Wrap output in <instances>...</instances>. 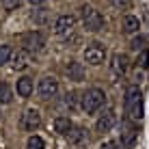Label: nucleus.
Instances as JSON below:
<instances>
[{
    "label": "nucleus",
    "instance_id": "12",
    "mask_svg": "<svg viewBox=\"0 0 149 149\" xmlns=\"http://www.w3.org/2000/svg\"><path fill=\"white\" fill-rule=\"evenodd\" d=\"M28 63H30V52L28 50H15V52L11 54V65H13V69H17V71H22V69H26L28 67Z\"/></svg>",
    "mask_w": 149,
    "mask_h": 149
},
{
    "label": "nucleus",
    "instance_id": "15",
    "mask_svg": "<svg viewBox=\"0 0 149 149\" xmlns=\"http://www.w3.org/2000/svg\"><path fill=\"white\" fill-rule=\"evenodd\" d=\"M67 74H69V80H84V67H82L80 63H69L67 65Z\"/></svg>",
    "mask_w": 149,
    "mask_h": 149
},
{
    "label": "nucleus",
    "instance_id": "18",
    "mask_svg": "<svg viewBox=\"0 0 149 149\" xmlns=\"http://www.w3.org/2000/svg\"><path fill=\"white\" fill-rule=\"evenodd\" d=\"M67 138H69L71 143H82L86 138V132L82 130V127H71V132L67 134Z\"/></svg>",
    "mask_w": 149,
    "mask_h": 149
},
{
    "label": "nucleus",
    "instance_id": "4",
    "mask_svg": "<svg viewBox=\"0 0 149 149\" xmlns=\"http://www.w3.org/2000/svg\"><path fill=\"white\" fill-rule=\"evenodd\" d=\"M119 138H121V147L123 149H132L136 145V138H138V130L134 125L132 119H123L121 121V127H119Z\"/></svg>",
    "mask_w": 149,
    "mask_h": 149
},
{
    "label": "nucleus",
    "instance_id": "26",
    "mask_svg": "<svg viewBox=\"0 0 149 149\" xmlns=\"http://www.w3.org/2000/svg\"><path fill=\"white\" fill-rule=\"evenodd\" d=\"M28 2H30V4H33V7H41V4H43V2H45V0H28Z\"/></svg>",
    "mask_w": 149,
    "mask_h": 149
},
{
    "label": "nucleus",
    "instance_id": "1",
    "mask_svg": "<svg viewBox=\"0 0 149 149\" xmlns=\"http://www.w3.org/2000/svg\"><path fill=\"white\" fill-rule=\"evenodd\" d=\"M123 106H125V112L130 115L132 121L143 119V93H141L138 86H127Z\"/></svg>",
    "mask_w": 149,
    "mask_h": 149
},
{
    "label": "nucleus",
    "instance_id": "2",
    "mask_svg": "<svg viewBox=\"0 0 149 149\" xmlns=\"http://www.w3.org/2000/svg\"><path fill=\"white\" fill-rule=\"evenodd\" d=\"M106 95L102 89H86L84 93H82V110L86 112V115H93L95 110L102 108V104H104Z\"/></svg>",
    "mask_w": 149,
    "mask_h": 149
},
{
    "label": "nucleus",
    "instance_id": "11",
    "mask_svg": "<svg viewBox=\"0 0 149 149\" xmlns=\"http://www.w3.org/2000/svg\"><path fill=\"white\" fill-rule=\"evenodd\" d=\"M127 67H130V58H127L125 54H121V52L112 54L110 69H112V74H115V76H125L127 74Z\"/></svg>",
    "mask_w": 149,
    "mask_h": 149
},
{
    "label": "nucleus",
    "instance_id": "19",
    "mask_svg": "<svg viewBox=\"0 0 149 149\" xmlns=\"http://www.w3.org/2000/svg\"><path fill=\"white\" fill-rule=\"evenodd\" d=\"M26 149H45V143H43V138L37 136V134H33L28 138V143H26Z\"/></svg>",
    "mask_w": 149,
    "mask_h": 149
},
{
    "label": "nucleus",
    "instance_id": "9",
    "mask_svg": "<svg viewBox=\"0 0 149 149\" xmlns=\"http://www.w3.org/2000/svg\"><path fill=\"white\" fill-rule=\"evenodd\" d=\"M19 125H22L26 132H35V130H39V125H41V115H39V110L28 108V110L22 115V121H19Z\"/></svg>",
    "mask_w": 149,
    "mask_h": 149
},
{
    "label": "nucleus",
    "instance_id": "7",
    "mask_svg": "<svg viewBox=\"0 0 149 149\" xmlns=\"http://www.w3.org/2000/svg\"><path fill=\"white\" fill-rule=\"evenodd\" d=\"M56 91H58V80L54 78V76H43V78L39 80L37 84V93L41 97H45V100H50V97L56 95Z\"/></svg>",
    "mask_w": 149,
    "mask_h": 149
},
{
    "label": "nucleus",
    "instance_id": "21",
    "mask_svg": "<svg viewBox=\"0 0 149 149\" xmlns=\"http://www.w3.org/2000/svg\"><path fill=\"white\" fill-rule=\"evenodd\" d=\"M136 63L141 65L143 69H147V67H149V50H147V48H143L141 52H138V61H136Z\"/></svg>",
    "mask_w": 149,
    "mask_h": 149
},
{
    "label": "nucleus",
    "instance_id": "20",
    "mask_svg": "<svg viewBox=\"0 0 149 149\" xmlns=\"http://www.w3.org/2000/svg\"><path fill=\"white\" fill-rule=\"evenodd\" d=\"M11 54H13L11 45H0V67H2L4 63H9V58H11Z\"/></svg>",
    "mask_w": 149,
    "mask_h": 149
},
{
    "label": "nucleus",
    "instance_id": "3",
    "mask_svg": "<svg viewBox=\"0 0 149 149\" xmlns=\"http://www.w3.org/2000/svg\"><path fill=\"white\" fill-rule=\"evenodd\" d=\"M80 19H82V24H84V28L91 30V33H97V30L104 28V17L100 15V11H95L89 4L80 7Z\"/></svg>",
    "mask_w": 149,
    "mask_h": 149
},
{
    "label": "nucleus",
    "instance_id": "23",
    "mask_svg": "<svg viewBox=\"0 0 149 149\" xmlns=\"http://www.w3.org/2000/svg\"><path fill=\"white\" fill-rule=\"evenodd\" d=\"M110 4L115 9H119V11H125V9H130L132 0H110Z\"/></svg>",
    "mask_w": 149,
    "mask_h": 149
},
{
    "label": "nucleus",
    "instance_id": "24",
    "mask_svg": "<svg viewBox=\"0 0 149 149\" xmlns=\"http://www.w3.org/2000/svg\"><path fill=\"white\" fill-rule=\"evenodd\" d=\"M19 2H22V0H4V7H7L9 11H11V9H15V7H19Z\"/></svg>",
    "mask_w": 149,
    "mask_h": 149
},
{
    "label": "nucleus",
    "instance_id": "6",
    "mask_svg": "<svg viewBox=\"0 0 149 149\" xmlns=\"http://www.w3.org/2000/svg\"><path fill=\"white\" fill-rule=\"evenodd\" d=\"M84 61L89 65H102L106 61V48L102 43H91L84 48Z\"/></svg>",
    "mask_w": 149,
    "mask_h": 149
},
{
    "label": "nucleus",
    "instance_id": "10",
    "mask_svg": "<svg viewBox=\"0 0 149 149\" xmlns=\"http://www.w3.org/2000/svg\"><path fill=\"white\" fill-rule=\"evenodd\" d=\"M115 125H117V115H115V110H110V108L102 112V115H100V119H97V123H95L97 132H102V134L110 132Z\"/></svg>",
    "mask_w": 149,
    "mask_h": 149
},
{
    "label": "nucleus",
    "instance_id": "13",
    "mask_svg": "<svg viewBox=\"0 0 149 149\" xmlns=\"http://www.w3.org/2000/svg\"><path fill=\"white\" fill-rule=\"evenodd\" d=\"M121 28H123L125 35H134V33H138V28H141V22H138L136 15H123Z\"/></svg>",
    "mask_w": 149,
    "mask_h": 149
},
{
    "label": "nucleus",
    "instance_id": "16",
    "mask_svg": "<svg viewBox=\"0 0 149 149\" xmlns=\"http://www.w3.org/2000/svg\"><path fill=\"white\" fill-rule=\"evenodd\" d=\"M30 93H33V80L24 76V78L17 80V95L19 97H28Z\"/></svg>",
    "mask_w": 149,
    "mask_h": 149
},
{
    "label": "nucleus",
    "instance_id": "5",
    "mask_svg": "<svg viewBox=\"0 0 149 149\" xmlns=\"http://www.w3.org/2000/svg\"><path fill=\"white\" fill-rule=\"evenodd\" d=\"M22 45H24V50H28V52H39V50L45 45V37L39 33V30H30V33L22 35Z\"/></svg>",
    "mask_w": 149,
    "mask_h": 149
},
{
    "label": "nucleus",
    "instance_id": "8",
    "mask_svg": "<svg viewBox=\"0 0 149 149\" xmlns=\"http://www.w3.org/2000/svg\"><path fill=\"white\" fill-rule=\"evenodd\" d=\"M76 28V17L74 15H61L58 19H56L54 24V33L58 35V37H69L71 33H74Z\"/></svg>",
    "mask_w": 149,
    "mask_h": 149
},
{
    "label": "nucleus",
    "instance_id": "14",
    "mask_svg": "<svg viewBox=\"0 0 149 149\" xmlns=\"http://www.w3.org/2000/svg\"><path fill=\"white\" fill-rule=\"evenodd\" d=\"M71 127H74V123H71L69 117H56L54 119V130L58 132L61 136H67L71 132Z\"/></svg>",
    "mask_w": 149,
    "mask_h": 149
},
{
    "label": "nucleus",
    "instance_id": "25",
    "mask_svg": "<svg viewBox=\"0 0 149 149\" xmlns=\"http://www.w3.org/2000/svg\"><path fill=\"white\" fill-rule=\"evenodd\" d=\"M100 149H119V147H117V143H115V141H108V143H104V145H102Z\"/></svg>",
    "mask_w": 149,
    "mask_h": 149
},
{
    "label": "nucleus",
    "instance_id": "22",
    "mask_svg": "<svg viewBox=\"0 0 149 149\" xmlns=\"http://www.w3.org/2000/svg\"><path fill=\"white\" fill-rule=\"evenodd\" d=\"M130 48L134 50V52H141V50L145 48V37H134L130 41Z\"/></svg>",
    "mask_w": 149,
    "mask_h": 149
},
{
    "label": "nucleus",
    "instance_id": "17",
    "mask_svg": "<svg viewBox=\"0 0 149 149\" xmlns=\"http://www.w3.org/2000/svg\"><path fill=\"white\" fill-rule=\"evenodd\" d=\"M0 102L2 104H11L13 102V91L7 82H0Z\"/></svg>",
    "mask_w": 149,
    "mask_h": 149
},
{
    "label": "nucleus",
    "instance_id": "27",
    "mask_svg": "<svg viewBox=\"0 0 149 149\" xmlns=\"http://www.w3.org/2000/svg\"><path fill=\"white\" fill-rule=\"evenodd\" d=\"M2 2H4V0H2Z\"/></svg>",
    "mask_w": 149,
    "mask_h": 149
}]
</instances>
